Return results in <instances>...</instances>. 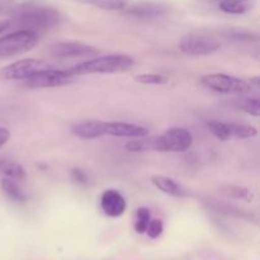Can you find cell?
<instances>
[{
  "mask_svg": "<svg viewBox=\"0 0 260 260\" xmlns=\"http://www.w3.org/2000/svg\"><path fill=\"white\" fill-rule=\"evenodd\" d=\"M151 183L157 188L159 190H161L162 193L168 196H172V197H188L189 196V190L187 188L183 187L182 184L175 182L172 178H168L165 175H152Z\"/></svg>",
  "mask_w": 260,
  "mask_h": 260,
  "instance_id": "13",
  "label": "cell"
},
{
  "mask_svg": "<svg viewBox=\"0 0 260 260\" xmlns=\"http://www.w3.org/2000/svg\"><path fill=\"white\" fill-rule=\"evenodd\" d=\"M253 8V0H220V9L228 14H245Z\"/></svg>",
  "mask_w": 260,
  "mask_h": 260,
  "instance_id": "15",
  "label": "cell"
},
{
  "mask_svg": "<svg viewBox=\"0 0 260 260\" xmlns=\"http://www.w3.org/2000/svg\"><path fill=\"white\" fill-rule=\"evenodd\" d=\"M150 220H151V212H150L149 208L140 207L139 210L136 211V217H135V231L139 234L146 233V229Z\"/></svg>",
  "mask_w": 260,
  "mask_h": 260,
  "instance_id": "21",
  "label": "cell"
},
{
  "mask_svg": "<svg viewBox=\"0 0 260 260\" xmlns=\"http://www.w3.org/2000/svg\"><path fill=\"white\" fill-rule=\"evenodd\" d=\"M70 177L78 184H88V175H86V173L83 169L74 168V169H71Z\"/></svg>",
  "mask_w": 260,
  "mask_h": 260,
  "instance_id": "27",
  "label": "cell"
},
{
  "mask_svg": "<svg viewBox=\"0 0 260 260\" xmlns=\"http://www.w3.org/2000/svg\"><path fill=\"white\" fill-rule=\"evenodd\" d=\"M73 134L84 140L99 139L104 136V122L102 121H83L73 127Z\"/></svg>",
  "mask_w": 260,
  "mask_h": 260,
  "instance_id": "14",
  "label": "cell"
},
{
  "mask_svg": "<svg viewBox=\"0 0 260 260\" xmlns=\"http://www.w3.org/2000/svg\"><path fill=\"white\" fill-rule=\"evenodd\" d=\"M10 27V20H0V33L7 30Z\"/></svg>",
  "mask_w": 260,
  "mask_h": 260,
  "instance_id": "30",
  "label": "cell"
},
{
  "mask_svg": "<svg viewBox=\"0 0 260 260\" xmlns=\"http://www.w3.org/2000/svg\"><path fill=\"white\" fill-rule=\"evenodd\" d=\"M193 144V136L187 128L172 127L160 136L151 139V150L160 152H185Z\"/></svg>",
  "mask_w": 260,
  "mask_h": 260,
  "instance_id": "3",
  "label": "cell"
},
{
  "mask_svg": "<svg viewBox=\"0 0 260 260\" xmlns=\"http://www.w3.org/2000/svg\"><path fill=\"white\" fill-rule=\"evenodd\" d=\"M164 231V223H162L161 220H157V218H154V220H150L149 225H147L146 234L149 235V238L151 239H157Z\"/></svg>",
  "mask_w": 260,
  "mask_h": 260,
  "instance_id": "26",
  "label": "cell"
},
{
  "mask_svg": "<svg viewBox=\"0 0 260 260\" xmlns=\"http://www.w3.org/2000/svg\"><path fill=\"white\" fill-rule=\"evenodd\" d=\"M10 139V131L5 127H0V147L4 146Z\"/></svg>",
  "mask_w": 260,
  "mask_h": 260,
  "instance_id": "29",
  "label": "cell"
},
{
  "mask_svg": "<svg viewBox=\"0 0 260 260\" xmlns=\"http://www.w3.org/2000/svg\"><path fill=\"white\" fill-rule=\"evenodd\" d=\"M0 185H2L3 192H4L12 201H15V202H25V201H27V196L23 193V190L20 189L19 185H18L14 180L10 179V178H3Z\"/></svg>",
  "mask_w": 260,
  "mask_h": 260,
  "instance_id": "17",
  "label": "cell"
},
{
  "mask_svg": "<svg viewBox=\"0 0 260 260\" xmlns=\"http://www.w3.org/2000/svg\"><path fill=\"white\" fill-rule=\"evenodd\" d=\"M233 106L239 111H243L245 113L250 114L253 117L260 116V101L259 98H239L233 102Z\"/></svg>",
  "mask_w": 260,
  "mask_h": 260,
  "instance_id": "18",
  "label": "cell"
},
{
  "mask_svg": "<svg viewBox=\"0 0 260 260\" xmlns=\"http://www.w3.org/2000/svg\"><path fill=\"white\" fill-rule=\"evenodd\" d=\"M123 12L131 17L140 18V19H155V18H160L167 14L168 7L161 3L154 2H139L134 3V4L128 3Z\"/></svg>",
  "mask_w": 260,
  "mask_h": 260,
  "instance_id": "10",
  "label": "cell"
},
{
  "mask_svg": "<svg viewBox=\"0 0 260 260\" xmlns=\"http://www.w3.org/2000/svg\"><path fill=\"white\" fill-rule=\"evenodd\" d=\"M201 83L207 89L221 94H246L253 90L250 81L228 74H207L201 78Z\"/></svg>",
  "mask_w": 260,
  "mask_h": 260,
  "instance_id": "5",
  "label": "cell"
},
{
  "mask_svg": "<svg viewBox=\"0 0 260 260\" xmlns=\"http://www.w3.org/2000/svg\"><path fill=\"white\" fill-rule=\"evenodd\" d=\"M135 60L132 56L123 53L114 55L95 56V57L78 63L69 69L68 73L73 76L90 75V74H117L124 73L134 66Z\"/></svg>",
  "mask_w": 260,
  "mask_h": 260,
  "instance_id": "2",
  "label": "cell"
},
{
  "mask_svg": "<svg viewBox=\"0 0 260 260\" xmlns=\"http://www.w3.org/2000/svg\"><path fill=\"white\" fill-rule=\"evenodd\" d=\"M50 53L55 58H93L99 55V50L95 46L88 43L65 41L57 42L50 47Z\"/></svg>",
  "mask_w": 260,
  "mask_h": 260,
  "instance_id": "9",
  "label": "cell"
},
{
  "mask_svg": "<svg viewBox=\"0 0 260 260\" xmlns=\"http://www.w3.org/2000/svg\"><path fill=\"white\" fill-rule=\"evenodd\" d=\"M179 48L185 55L210 56L220 51L221 45L215 38L190 33L182 37V40L179 41Z\"/></svg>",
  "mask_w": 260,
  "mask_h": 260,
  "instance_id": "8",
  "label": "cell"
},
{
  "mask_svg": "<svg viewBox=\"0 0 260 260\" xmlns=\"http://www.w3.org/2000/svg\"><path fill=\"white\" fill-rule=\"evenodd\" d=\"M135 80L145 85H164L169 83V78L160 74H140L135 76Z\"/></svg>",
  "mask_w": 260,
  "mask_h": 260,
  "instance_id": "24",
  "label": "cell"
},
{
  "mask_svg": "<svg viewBox=\"0 0 260 260\" xmlns=\"http://www.w3.org/2000/svg\"><path fill=\"white\" fill-rule=\"evenodd\" d=\"M80 4L91 5L103 10H123L128 5L127 0H75Z\"/></svg>",
  "mask_w": 260,
  "mask_h": 260,
  "instance_id": "19",
  "label": "cell"
},
{
  "mask_svg": "<svg viewBox=\"0 0 260 260\" xmlns=\"http://www.w3.org/2000/svg\"><path fill=\"white\" fill-rule=\"evenodd\" d=\"M74 80H75V76L70 75L68 70H58L53 66L47 70L40 71L23 81H24V86L27 88L46 89L69 85V84L74 83Z\"/></svg>",
  "mask_w": 260,
  "mask_h": 260,
  "instance_id": "6",
  "label": "cell"
},
{
  "mask_svg": "<svg viewBox=\"0 0 260 260\" xmlns=\"http://www.w3.org/2000/svg\"><path fill=\"white\" fill-rule=\"evenodd\" d=\"M141 139L149 135V129L144 126L127 122H104V136Z\"/></svg>",
  "mask_w": 260,
  "mask_h": 260,
  "instance_id": "11",
  "label": "cell"
},
{
  "mask_svg": "<svg viewBox=\"0 0 260 260\" xmlns=\"http://www.w3.org/2000/svg\"><path fill=\"white\" fill-rule=\"evenodd\" d=\"M15 0H0V14L5 12H10L14 8Z\"/></svg>",
  "mask_w": 260,
  "mask_h": 260,
  "instance_id": "28",
  "label": "cell"
},
{
  "mask_svg": "<svg viewBox=\"0 0 260 260\" xmlns=\"http://www.w3.org/2000/svg\"><path fill=\"white\" fill-rule=\"evenodd\" d=\"M0 173L10 179L20 180L25 178V172L22 165L9 160H0Z\"/></svg>",
  "mask_w": 260,
  "mask_h": 260,
  "instance_id": "20",
  "label": "cell"
},
{
  "mask_svg": "<svg viewBox=\"0 0 260 260\" xmlns=\"http://www.w3.org/2000/svg\"><path fill=\"white\" fill-rule=\"evenodd\" d=\"M101 208L108 217H121L126 212L127 201L117 189H107L101 197Z\"/></svg>",
  "mask_w": 260,
  "mask_h": 260,
  "instance_id": "12",
  "label": "cell"
},
{
  "mask_svg": "<svg viewBox=\"0 0 260 260\" xmlns=\"http://www.w3.org/2000/svg\"><path fill=\"white\" fill-rule=\"evenodd\" d=\"M38 45V33L20 29L0 38V58L12 57L32 50Z\"/></svg>",
  "mask_w": 260,
  "mask_h": 260,
  "instance_id": "4",
  "label": "cell"
},
{
  "mask_svg": "<svg viewBox=\"0 0 260 260\" xmlns=\"http://www.w3.org/2000/svg\"><path fill=\"white\" fill-rule=\"evenodd\" d=\"M228 129L229 135H230L231 139H238V140H244V139H251V137H255L258 135L255 127L250 126V124H244V123H228Z\"/></svg>",
  "mask_w": 260,
  "mask_h": 260,
  "instance_id": "16",
  "label": "cell"
},
{
  "mask_svg": "<svg viewBox=\"0 0 260 260\" xmlns=\"http://www.w3.org/2000/svg\"><path fill=\"white\" fill-rule=\"evenodd\" d=\"M53 68L50 62L37 58H24L9 63L2 70L3 78L7 80H25L42 70Z\"/></svg>",
  "mask_w": 260,
  "mask_h": 260,
  "instance_id": "7",
  "label": "cell"
},
{
  "mask_svg": "<svg viewBox=\"0 0 260 260\" xmlns=\"http://www.w3.org/2000/svg\"><path fill=\"white\" fill-rule=\"evenodd\" d=\"M208 131L213 135L215 137H217L221 141H229L230 140V135H229L228 129V123L220 121H208L206 123Z\"/></svg>",
  "mask_w": 260,
  "mask_h": 260,
  "instance_id": "23",
  "label": "cell"
},
{
  "mask_svg": "<svg viewBox=\"0 0 260 260\" xmlns=\"http://www.w3.org/2000/svg\"><path fill=\"white\" fill-rule=\"evenodd\" d=\"M12 19L23 29L47 30L60 25L61 14L57 9L41 3H24L18 8H13Z\"/></svg>",
  "mask_w": 260,
  "mask_h": 260,
  "instance_id": "1",
  "label": "cell"
},
{
  "mask_svg": "<svg viewBox=\"0 0 260 260\" xmlns=\"http://www.w3.org/2000/svg\"><path fill=\"white\" fill-rule=\"evenodd\" d=\"M221 192L226 196V197L236 198V200H244V201H251L253 200V194L248 188L239 187V185H225L222 187Z\"/></svg>",
  "mask_w": 260,
  "mask_h": 260,
  "instance_id": "22",
  "label": "cell"
},
{
  "mask_svg": "<svg viewBox=\"0 0 260 260\" xmlns=\"http://www.w3.org/2000/svg\"><path fill=\"white\" fill-rule=\"evenodd\" d=\"M126 149L132 152L147 151V150H151V139L146 140L145 137H141V139L132 140V141L127 142Z\"/></svg>",
  "mask_w": 260,
  "mask_h": 260,
  "instance_id": "25",
  "label": "cell"
}]
</instances>
